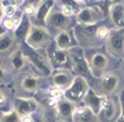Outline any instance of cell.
Returning <instances> with one entry per match:
<instances>
[{
  "label": "cell",
  "mask_w": 124,
  "mask_h": 122,
  "mask_svg": "<svg viewBox=\"0 0 124 122\" xmlns=\"http://www.w3.org/2000/svg\"><path fill=\"white\" fill-rule=\"evenodd\" d=\"M20 122H33V117H32V114L22 116V117H20Z\"/></svg>",
  "instance_id": "f546056e"
},
{
  "label": "cell",
  "mask_w": 124,
  "mask_h": 122,
  "mask_svg": "<svg viewBox=\"0 0 124 122\" xmlns=\"http://www.w3.org/2000/svg\"><path fill=\"white\" fill-rule=\"evenodd\" d=\"M20 116L18 114L16 111H9V112L4 113L0 117V122H18Z\"/></svg>",
  "instance_id": "d4e9b609"
},
{
  "label": "cell",
  "mask_w": 124,
  "mask_h": 122,
  "mask_svg": "<svg viewBox=\"0 0 124 122\" xmlns=\"http://www.w3.org/2000/svg\"><path fill=\"white\" fill-rule=\"evenodd\" d=\"M56 108H57V113L60 116L61 120L63 121H72V117H74V112H75V103L70 102L67 99H60V101L56 102Z\"/></svg>",
  "instance_id": "d6986e66"
},
{
  "label": "cell",
  "mask_w": 124,
  "mask_h": 122,
  "mask_svg": "<svg viewBox=\"0 0 124 122\" xmlns=\"http://www.w3.org/2000/svg\"><path fill=\"white\" fill-rule=\"evenodd\" d=\"M32 19L29 18L28 15H23V18H22L20 23L16 26V28L13 31V35L15 37V41L18 43V46H22L23 43H25V40L28 35H29V32L32 29Z\"/></svg>",
  "instance_id": "5bb4252c"
},
{
  "label": "cell",
  "mask_w": 124,
  "mask_h": 122,
  "mask_svg": "<svg viewBox=\"0 0 124 122\" xmlns=\"http://www.w3.org/2000/svg\"><path fill=\"white\" fill-rule=\"evenodd\" d=\"M105 50L115 59H124V28H111L105 41Z\"/></svg>",
  "instance_id": "5b68a950"
},
{
  "label": "cell",
  "mask_w": 124,
  "mask_h": 122,
  "mask_svg": "<svg viewBox=\"0 0 124 122\" xmlns=\"http://www.w3.org/2000/svg\"><path fill=\"white\" fill-rule=\"evenodd\" d=\"M122 3H123V4H124V0H123V1H122Z\"/></svg>",
  "instance_id": "d6a6232c"
},
{
  "label": "cell",
  "mask_w": 124,
  "mask_h": 122,
  "mask_svg": "<svg viewBox=\"0 0 124 122\" xmlns=\"http://www.w3.org/2000/svg\"><path fill=\"white\" fill-rule=\"evenodd\" d=\"M5 33H8V31L5 29V27L3 26V23H1V22H0V37H1V36H4Z\"/></svg>",
  "instance_id": "1f68e13d"
},
{
  "label": "cell",
  "mask_w": 124,
  "mask_h": 122,
  "mask_svg": "<svg viewBox=\"0 0 124 122\" xmlns=\"http://www.w3.org/2000/svg\"><path fill=\"white\" fill-rule=\"evenodd\" d=\"M118 83H119V79L118 76L114 74H105L100 78L99 80V89L101 96H106V94H110L113 93L116 87H118Z\"/></svg>",
  "instance_id": "e0dca14e"
},
{
  "label": "cell",
  "mask_w": 124,
  "mask_h": 122,
  "mask_svg": "<svg viewBox=\"0 0 124 122\" xmlns=\"http://www.w3.org/2000/svg\"><path fill=\"white\" fill-rule=\"evenodd\" d=\"M69 57H70V62H71V68L77 75L84 76V78L93 75L84 47H81L80 45L71 47L69 50Z\"/></svg>",
  "instance_id": "277c9868"
},
{
  "label": "cell",
  "mask_w": 124,
  "mask_h": 122,
  "mask_svg": "<svg viewBox=\"0 0 124 122\" xmlns=\"http://www.w3.org/2000/svg\"><path fill=\"white\" fill-rule=\"evenodd\" d=\"M74 79H75V76L70 69H57L52 75L54 87L61 88L62 90H66L72 84Z\"/></svg>",
  "instance_id": "4fadbf2b"
},
{
  "label": "cell",
  "mask_w": 124,
  "mask_h": 122,
  "mask_svg": "<svg viewBox=\"0 0 124 122\" xmlns=\"http://www.w3.org/2000/svg\"><path fill=\"white\" fill-rule=\"evenodd\" d=\"M74 40H76L75 35H74V29H66V31L58 32L57 35H54L53 43L57 48L63 50V51H69L71 47L76 46Z\"/></svg>",
  "instance_id": "7c38bea8"
},
{
  "label": "cell",
  "mask_w": 124,
  "mask_h": 122,
  "mask_svg": "<svg viewBox=\"0 0 124 122\" xmlns=\"http://www.w3.org/2000/svg\"><path fill=\"white\" fill-rule=\"evenodd\" d=\"M56 0H39L37 3V9L34 15L32 17V23L34 26L46 27V20L49 13L52 12L56 7Z\"/></svg>",
  "instance_id": "ba28073f"
},
{
  "label": "cell",
  "mask_w": 124,
  "mask_h": 122,
  "mask_svg": "<svg viewBox=\"0 0 124 122\" xmlns=\"http://www.w3.org/2000/svg\"><path fill=\"white\" fill-rule=\"evenodd\" d=\"M9 61H10V64H12L13 69L15 71H20V70L24 69V66H25L28 60H27V57H25V55L23 52V50H22V47L19 46L18 48H15L14 51L10 53Z\"/></svg>",
  "instance_id": "7402d4cb"
},
{
  "label": "cell",
  "mask_w": 124,
  "mask_h": 122,
  "mask_svg": "<svg viewBox=\"0 0 124 122\" xmlns=\"http://www.w3.org/2000/svg\"><path fill=\"white\" fill-rule=\"evenodd\" d=\"M46 51H47L49 62L53 69H67V66L71 65L69 51H63V50L57 48L54 46V43H52Z\"/></svg>",
  "instance_id": "9c48e42d"
},
{
  "label": "cell",
  "mask_w": 124,
  "mask_h": 122,
  "mask_svg": "<svg viewBox=\"0 0 124 122\" xmlns=\"http://www.w3.org/2000/svg\"><path fill=\"white\" fill-rule=\"evenodd\" d=\"M72 122H99V121L96 113H94L89 107L82 106V107H76L74 117H72Z\"/></svg>",
  "instance_id": "ffe728a7"
},
{
  "label": "cell",
  "mask_w": 124,
  "mask_h": 122,
  "mask_svg": "<svg viewBox=\"0 0 124 122\" xmlns=\"http://www.w3.org/2000/svg\"><path fill=\"white\" fill-rule=\"evenodd\" d=\"M20 47L23 50L28 62H31L32 66L41 75H49L53 71V68L49 62L46 50H34L29 46H27L25 43H23Z\"/></svg>",
  "instance_id": "7a4b0ae2"
},
{
  "label": "cell",
  "mask_w": 124,
  "mask_h": 122,
  "mask_svg": "<svg viewBox=\"0 0 124 122\" xmlns=\"http://www.w3.org/2000/svg\"><path fill=\"white\" fill-rule=\"evenodd\" d=\"M53 43L52 33L46 27L32 26V29L25 40V45L34 50H47Z\"/></svg>",
  "instance_id": "3957f363"
},
{
  "label": "cell",
  "mask_w": 124,
  "mask_h": 122,
  "mask_svg": "<svg viewBox=\"0 0 124 122\" xmlns=\"http://www.w3.org/2000/svg\"><path fill=\"white\" fill-rule=\"evenodd\" d=\"M109 19L113 28H124V4L116 1L109 8Z\"/></svg>",
  "instance_id": "9a60e30c"
},
{
  "label": "cell",
  "mask_w": 124,
  "mask_h": 122,
  "mask_svg": "<svg viewBox=\"0 0 124 122\" xmlns=\"http://www.w3.org/2000/svg\"><path fill=\"white\" fill-rule=\"evenodd\" d=\"M70 24H71V18L65 15L57 7H54V9L49 13L46 20V28H48L49 32L54 31L56 35L58 32L70 29Z\"/></svg>",
  "instance_id": "52a82bcc"
},
{
  "label": "cell",
  "mask_w": 124,
  "mask_h": 122,
  "mask_svg": "<svg viewBox=\"0 0 124 122\" xmlns=\"http://www.w3.org/2000/svg\"><path fill=\"white\" fill-rule=\"evenodd\" d=\"M105 3L108 1L96 3L94 5H86L75 17L76 23L80 26H94V24H99L101 22H104L106 13L109 15V9H105L104 7Z\"/></svg>",
  "instance_id": "6da1fadb"
},
{
  "label": "cell",
  "mask_w": 124,
  "mask_h": 122,
  "mask_svg": "<svg viewBox=\"0 0 124 122\" xmlns=\"http://www.w3.org/2000/svg\"><path fill=\"white\" fill-rule=\"evenodd\" d=\"M5 107H7V98H5V96L0 92V109H4Z\"/></svg>",
  "instance_id": "f1b7e54d"
},
{
  "label": "cell",
  "mask_w": 124,
  "mask_h": 122,
  "mask_svg": "<svg viewBox=\"0 0 124 122\" xmlns=\"http://www.w3.org/2000/svg\"><path fill=\"white\" fill-rule=\"evenodd\" d=\"M7 80V71L3 69V66L0 65V84H3Z\"/></svg>",
  "instance_id": "83f0119b"
},
{
  "label": "cell",
  "mask_w": 124,
  "mask_h": 122,
  "mask_svg": "<svg viewBox=\"0 0 124 122\" xmlns=\"http://www.w3.org/2000/svg\"><path fill=\"white\" fill-rule=\"evenodd\" d=\"M119 101H120V117L118 118V122H124V92H122Z\"/></svg>",
  "instance_id": "4316f807"
},
{
  "label": "cell",
  "mask_w": 124,
  "mask_h": 122,
  "mask_svg": "<svg viewBox=\"0 0 124 122\" xmlns=\"http://www.w3.org/2000/svg\"><path fill=\"white\" fill-rule=\"evenodd\" d=\"M4 19V3L0 0V22Z\"/></svg>",
  "instance_id": "4dcf8cb0"
},
{
  "label": "cell",
  "mask_w": 124,
  "mask_h": 122,
  "mask_svg": "<svg viewBox=\"0 0 124 122\" xmlns=\"http://www.w3.org/2000/svg\"><path fill=\"white\" fill-rule=\"evenodd\" d=\"M15 45H18L15 41V37L13 35V32H8L4 36L0 37V55L8 53L9 51L15 47Z\"/></svg>",
  "instance_id": "603a6c76"
},
{
  "label": "cell",
  "mask_w": 124,
  "mask_h": 122,
  "mask_svg": "<svg viewBox=\"0 0 124 122\" xmlns=\"http://www.w3.org/2000/svg\"><path fill=\"white\" fill-rule=\"evenodd\" d=\"M15 107H16V112L20 116H28V114H33L38 109V103L34 99L31 98H18L15 102Z\"/></svg>",
  "instance_id": "ac0fdd59"
},
{
  "label": "cell",
  "mask_w": 124,
  "mask_h": 122,
  "mask_svg": "<svg viewBox=\"0 0 124 122\" xmlns=\"http://www.w3.org/2000/svg\"><path fill=\"white\" fill-rule=\"evenodd\" d=\"M89 90H90V88H89V83L86 80V78L76 75L72 84L66 90H63V97L67 101L77 103V102L84 101V98H85Z\"/></svg>",
  "instance_id": "8992f818"
},
{
  "label": "cell",
  "mask_w": 124,
  "mask_h": 122,
  "mask_svg": "<svg viewBox=\"0 0 124 122\" xmlns=\"http://www.w3.org/2000/svg\"><path fill=\"white\" fill-rule=\"evenodd\" d=\"M49 96H51L52 99H54V101H60V98L63 96V90H62L61 88L54 87V88H52V89L49 90Z\"/></svg>",
  "instance_id": "484cf974"
},
{
  "label": "cell",
  "mask_w": 124,
  "mask_h": 122,
  "mask_svg": "<svg viewBox=\"0 0 124 122\" xmlns=\"http://www.w3.org/2000/svg\"><path fill=\"white\" fill-rule=\"evenodd\" d=\"M105 97L106 96H101V94H99V93H96V92H94V90L90 89L87 92V94L85 96V98H84V103H85V106L89 107L94 113L100 114Z\"/></svg>",
  "instance_id": "2e32d148"
},
{
  "label": "cell",
  "mask_w": 124,
  "mask_h": 122,
  "mask_svg": "<svg viewBox=\"0 0 124 122\" xmlns=\"http://www.w3.org/2000/svg\"><path fill=\"white\" fill-rule=\"evenodd\" d=\"M87 62L90 66V70H91V74L95 76H99L106 70L109 65V59L104 52L100 51H95L93 53H90L89 56H86Z\"/></svg>",
  "instance_id": "30bf717a"
},
{
  "label": "cell",
  "mask_w": 124,
  "mask_h": 122,
  "mask_svg": "<svg viewBox=\"0 0 124 122\" xmlns=\"http://www.w3.org/2000/svg\"><path fill=\"white\" fill-rule=\"evenodd\" d=\"M56 7L65 15L71 18L74 15L76 17L81 9L86 7V4L81 0H58V3H56Z\"/></svg>",
  "instance_id": "8fae6325"
},
{
  "label": "cell",
  "mask_w": 124,
  "mask_h": 122,
  "mask_svg": "<svg viewBox=\"0 0 124 122\" xmlns=\"http://www.w3.org/2000/svg\"><path fill=\"white\" fill-rule=\"evenodd\" d=\"M118 112H120V104L118 106L114 101H111L108 97H105L104 103H103V108H101V112H100V113H103L104 120H106V121L115 120Z\"/></svg>",
  "instance_id": "44dd1931"
},
{
  "label": "cell",
  "mask_w": 124,
  "mask_h": 122,
  "mask_svg": "<svg viewBox=\"0 0 124 122\" xmlns=\"http://www.w3.org/2000/svg\"><path fill=\"white\" fill-rule=\"evenodd\" d=\"M38 85H39V81L33 75H28V76L23 78V80H22V88L25 92H31V93L36 92L38 89Z\"/></svg>",
  "instance_id": "cb8c5ba5"
}]
</instances>
